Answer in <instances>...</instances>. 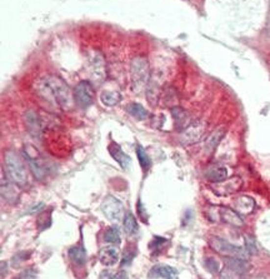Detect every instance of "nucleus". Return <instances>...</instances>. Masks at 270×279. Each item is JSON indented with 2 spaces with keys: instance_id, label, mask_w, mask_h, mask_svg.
Segmentation results:
<instances>
[{
  "instance_id": "17",
  "label": "nucleus",
  "mask_w": 270,
  "mask_h": 279,
  "mask_svg": "<svg viewBox=\"0 0 270 279\" xmlns=\"http://www.w3.org/2000/svg\"><path fill=\"white\" fill-rule=\"evenodd\" d=\"M235 210H237L239 214H250L253 213L254 208H255V202L253 198L246 196L239 197V198L235 201L234 203Z\"/></svg>"
},
{
  "instance_id": "23",
  "label": "nucleus",
  "mask_w": 270,
  "mask_h": 279,
  "mask_svg": "<svg viewBox=\"0 0 270 279\" xmlns=\"http://www.w3.org/2000/svg\"><path fill=\"white\" fill-rule=\"evenodd\" d=\"M126 112H128L131 117H134L138 120H144L145 118L148 117V112H147V109L138 103L128 104V105H126Z\"/></svg>"
},
{
  "instance_id": "21",
  "label": "nucleus",
  "mask_w": 270,
  "mask_h": 279,
  "mask_svg": "<svg viewBox=\"0 0 270 279\" xmlns=\"http://www.w3.org/2000/svg\"><path fill=\"white\" fill-rule=\"evenodd\" d=\"M100 101L104 105L106 106H114L120 103L122 101V95L115 90H105L100 94Z\"/></svg>"
},
{
  "instance_id": "33",
  "label": "nucleus",
  "mask_w": 270,
  "mask_h": 279,
  "mask_svg": "<svg viewBox=\"0 0 270 279\" xmlns=\"http://www.w3.org/2000/svg\"><path fill=\"white\" fill-rule=\"evenodd\" d=\"M268 33L270 34V24H269V28H268Z\"/></svg>"
},
{
  "instance_id": "14",
  "label": "nucleus",
  "mask_w": 270,
  "mask_h": 279,
  "mask_svg": "<svg viewBox=\"0 0 270 279\" xmlns=\"http://www.w3.org/2000/svg\"><path fill=\"white\" fill-rule=\"evenodd\" d=\"M108 149L110 155L113 156V159H114L117 163H119V165L124 169V171L129 169L131 163L130 156L126 155V154L122 151V148H120L119 145L115 144V143H112V144L108 147Z\"/></svg>"
},
{
  "instance_id": "3",
  "label": "nucleus",
  "mask_w": 270,
  "mask_h": 279,
  "mask_svg": "<svg viewBox=\"0 0 270 279\" xmlns=\"http://www.w3.org/2000/svg\"><path fill=\"white\" fill-rule=\"evenodd\" d=\"M4 160L9 179L15 184H24L28 178V172L22 156L14 151H8L4 154Z\"/></svg>"
},
{
  "instance_id": "8",
  "label": "nucleus",
  "mask_w": 270,
  "mask_h": 279,
  "mask_svg": "<svg viewBox=\"0 0 270 279\" xmlns=\"http://www.w3.org/2000/svg\"><path fill=\"white\" fill-rule=\"evenodd\" d=\"M101 210L104 215L113 223H119L124 218V205L118 198L108 196L101 203Z\"/></svg>"
},
{
  "instance_id": "13",
  "label": "nucleus",
  "mask_w": 270,
  "mask_h": 279,
  "mask_svg": "<svg viewBox=\"0 0 270 279\" xmlns=\"http://www.w3.org/2000/svg\"><path fill=\"white\" fill-rule=\"evenodd\" d=\"M203 129L204 127L199 126V124H193V126H189L188 128H185L180 137L181 143L185 145H189L195 142H198V140L200 139L201 134H203Z\"/></svg>"
},
{
  "instance_id": "28",
  "label": "nucleus",
  "mask_w": 270,
  "mask_h": 279,
  "mask_svg": "<svg viewBox=\"0 0 270 279\" xmlns=\"http://www.w3.org/2000/svg\"><path fill=\"white\" fill-rule=\"evenodd\" d=\"M244 242H245V251L248 252L249 255H255L258 254V246H256L255 238L253 235H244Z\"/></svg>"
},
{
  "instance_id": "15",
  "label": "nucleus",
  "mask_w": 270,
  "mask_h": 279,
  "mask_svg": "<svg viewBox=\"0 0 270 279\" xmlns=\"http://www.w3.org/2000/svg\"><path fill=\"white\" fill-rule=\"evenodd\" d=\"M205 177L208 180L213 181V183H221L228 178V168L224 165H210L209 168H206Z\"/></svg>"
},
{
  "instance_id": "18",
  "label": "nucleus",
  "mask_w": 270,
  "mask_h": 279,
  "mask_svg": "<svg viewBox=\"0 0 270 279\" xmlns=\"http://www.w3.org/2000/svg\"><path fill=\"white\" fill-rule=\"evenodd\" d=\"M225 135V129L219 128L215 129L212 134L208 137V139L205 140V145H204V149H205L206 153H212L215 148L218 147V144L220 143V140L223 139V137Z\"/></svg>"
},
{
  "instance_id": "7",
  "label": "nucleus",
  "mask_w": 270,
  "mask_h": 279,
  "mask_svg": "<svg viewBox=\"0 0 270 279\" xmlns=\"http://www.w3.org/2000/svg\"><path fill=\"white\" fill-rule=\"evenodd\" d=\"M74 101L81 109H87L94 103L95 92L93 84L89 80H80L74 89Z\"/></svg>"
},
{
  "instance_id": "10",
  "label": "nucleus",
  "mask_w": 270,
  "mask_h": 279,
  "mask_svg": "<svg viewBox=\"0 0 270 279\" xmlns=\"http://www.w3.org/2000/svg\"><path fill=\"white\" fill-rule=\"evenodd\" d=\"M149 278H164V279H174L178 277V271L173 267L168 264H156L149 271Z\"/></svg>"
},
{
  "instance_id": "19",
  "label": "nucleus",
  "mask_w": 270,
  "mask_h": 279,
  "mask_svg": "<svg viewBox=\"0 0 270 279\" xmlns=\"http://www.w3.org/2000/svg\"><path fill=\"white\" fill-rule=\"evenodd\" d=\"M15 183H9L8 180H4V177L1 176V197L3 199H5L6 202H10V203H14L18 199V192L15 189Z\"/></svg>"
},
{
  "instance_id": "24",
  "label": "nucleus",
  "mask_w": 270,
  "mask_h": 279,
  "mask_svg": "<svg viewBox=\"0 0 270 279\" xmlns=\"http://www.w3.org/2000/svg\"><path fill=\"white\" fill-rule=\"evenodd\" d=\"M240 187H242V180H240V178H233L230 179V180H226L225 179V187H223V184H220L219 188H217L215 192L219 193L220 190L225 189L223 192V196H226V194L235 193Z\"/></svg>"
},
{
  "instance_id": "2",
  "label": "nucleus",
  "mask_w": 270,
  "mask_h": 279,
  "mask_svg": "<svg viewBox=\"0 0 270 279\" xmlns=\"http://www.w3.org/2000/svg\"><path fill=\"white\" fill-rule=\"evenodd\" d=\"M150 76L149 63L144 56H135L130 64L131 89L134 93L142 92Z\"/></svg>"
},
{
  "instance_id": "16",
  "label": "nucleus",
  "mask_w": 270,
  "mask_h": 279,
  "mask_svg": "<svg viewBox=\"0 0 270 279\" xmlns=\"http://www.w3.org/2000/svg\"><path fill=\"white\" fill-rule=\"evenodd\" d=\"M218 213H219L220 219L225 222V223L231 224V226L234 227H242L243 224H244L242 217H240L237 210H231L229 209V208H220V209L218 210Z\"/></svg>"
},
{
  "instance_id": "26",
  "label": "nucleus",
  "mask_w": 270,
  "mask_h": 279,
  "mask_svg": "<svg viewBox=\"0 0 270 279\" xmlns=\"http://www.w3.org/2000/svg\"><path fill=\"white\" fill-rule=\"evenodd\" d=\"M104 239L105 242L110 244H120L122 239H120V234H119V230H118L115 227H110L105 230V234H104Z\"/></svg>"
},
{
  "instance_id": "31",
  "label": "nucleus",
  "mask_w": 270,
  "mask_h": 279,
  "mask_svg": "<svg viewBox=\"0 0 270 279\" xmlns=\"http://www.w3.org/2000/svg\"><path fill=\"white\" fill-rule=\"evenodd\" d=\"M45 207V204L44 203H42V202H39V203H36V204H34L33 207H30L28 209V212H26V214H33V213H36V212H39L40 209H43V208Z\"/></svg>"
},
{
  "instance_id": "30",
  "label": "nucleus",
  "mask_w": 270,
  "mask_h": 279,
  "mask_svg": "<svg viewBox=\"0 0 270 279\" xmlns=\"http://www.w3.org/2000/svg\"><path fill=\"white\" fill-rule=\"evenodd\" d=\"M112 271H104L103 273L100 274V278H125L126 274L125 273H110Z\"/></svg>"
},
{
  "instance_id": "29",
  "label": "nucleus",
  "mask_w": 270,
  "mask_h": 279,
  "mask_svg": "<svg viewBox=\"0 0 270 279\" xmlns=\"http://www.w3.org/2000/svg\"><path fill=\"white\" fill-rule=\"evenodd\" d=\"M205 267L208 268V271L212 272V273H219L220 272L219 262H218L217 259H214V258H206Z\"/></svg>"
},
{
  "instance_id": "20",
  "label": "nucleus",
  "mask_w": 270,
  "mask_h": 279,
  "mask_svg": "<svg viewBox=\"0 0 270 279\" xmlns=\"http://www.w3.org/2000/svg\"><path fill=\"white\" fill-rule=\"evenodd\" d=\"M69 258L72 262H74L75 264H84L85 260H87V252H85V248L83 246H75L73 248L69 249Z\"/></svg>"
},
{
  "instance_id": "5",
  "label": "nucleus",
  "mask_w": 270,
  "mask_h": 279,
  "mask_svg": "<svg viewBox=\"0 0 270 279\" xmlns=\"http://www.w3.org/2000/svg\"><path fill=\"white\" fill-rule=\"evenodd\" d=\"M23 154H24V158H25L26 163L30 167L31 172H33L34 177L36 179H43L45 177V173H47V168H45V163L43 160L42 155L38 152V149L35 147L30 144H26L24 147V151H23Z\"/></svg>"
},
{
  "instance_id": "27",
  "label": "nucleus",
  "mask_w": 270,
  "mask_h": 279,
  "mask_svg": "<svg viewBox=\"0 0 270 279\" xmlns=\"http://www.w3.org/2000/svg\"><path fill=\"white\" fill-rule=\"evenodd\" d=\"M137 155L143 169H144V171H148L151 165V160L150 158H149L148 154H147V152H145L140 145L139 147H137Z\"/></svg>"
},
{
  "instance_id": "25",
  "label": "nucleus",
  "mask_w": 270,
  "mask_h": 279,
  "mask_svg": "<svg viewBox=\"0 0 270 279\" xmlns=\"http://www.w3.org/2000/svg\"><path fill=\"white\" fill-rule=\"evenodd\" d=\"M124 230L128 235H135L138 233V223H137V219L134 217L131 213H126L124 215Z\"/></svg>"
},
{
  "instance_id": "1",
  "label": "nucleus",
  "mask_w": 270,
  "mask_h": 279,
  "mask_svg": "<svg viewBox=\"0 0 270 279\" xmlns=\"http://www.w3.org/2000/svg\"><path fill=\"white\" fill-rule=\"evenodd\" d=\"M38 94L49 105L59 108L60 110H70L74 106V93L63 79L55 76H48L40 79L36 88Z\"/></svg>"
},
{
  "instance_id": "32",
  "label": "nucleus",
  "mask_w": 270,
  "mask_h": 279,
  "mask_svg": "<svg viewBox=\"0 0 270 279\" xmlns=\"http://www.w3.org/2000/svg\"><path fill=\"white\" fill-rule=\"evenodd\" d=\"M35 277L36 272L33 271V269H26L22 274H19V278H35Z\"/></svg>"
},
{
  "instance_id": "4",
  "label": "nucleus",
  "mask_w": 270,
  "mask_h": 279,
  "mask_svg": "<svg viewBox=\"0 0 270 279\" xmlns=\"http://www.w3.org/2000/svg\"><path fill=\"white\" fill-rule=\"evenodd\" d=\"M87 59L90 76L97 84H101L106 78V68L104 56L99 51H92L88 53Z\"/></svg>"
},
{
  "instance_id": "22",
  "label": "nucleus",
  "mask_w": 270,
  "mask_h": 279,
  "mask_svg": "<svg viewBox=\"0 0 270 279\" xmlns=\"http://www.w3.org/2000/svg\"><path fill=\"white\" fill-rule=\"evenodd\" d=\"M172 114H173V118L175 119V124L178 128H188V124H189V114H188L184 109L173 108L172 109Z\"/></svg>"
},
{
  "instance_id": "12",
  "label": "nucleus",
  "mask_w": 270,
  "mask_h": 279,
  "mask_svg": "<svg viewBox=\"0 0 270 279\" xmlns=\"http://www.w3.org/2000/svg\"><path fill=\"white\" fill-rule=\"evenodd\" d=\"M225 267L229 272H233L237 276L244 274L250 269V264L246 262V259L238 257H229L225 259Z\"/></svg>"
},
{
  "instance_id": "6",
  "label": "nucleus",
  "mask_w": 270,
  "mask_h": 279,
  "mask_svg": "<svg viewBox=\"0 0 270 279\" xmlns=\"http://www.w3.org/2000/svg\"><path fill=\"white\" fill-rule=\"evenodd\" d=\"M209 244L215 252L219 254H223L226 257H238L243 258V259H248L249 253L242 248V247H237L234 244H230L226 240L221 239L219 237H212L209 240Z\"/></svg>"
},
{
  "instance_id": "11",
  "label": "nucleus",
  "mask_w": 270,
  "mask_h": 279,
  "mask_svg": "<svg viewBox=\"0 0 270 279\" xmlns=\"http://www.w3.org/2000/svg\"><path fill=\"white\" fill-rule=\"evenodd\" d=\"M120 258V254L118 248L115 247V244L113 246L104 247L99 252V260H100L101 264L106 265V267H110V265H114L115 263H118Z\"/></svg>"
},
{
  "instance_id": "9",
  "label": "nucleus",
  "mask_w": 270,
  "mask_h": 279,
  "mask_svg": "<svg viewBox=\"0 0 270 279\" xmlns=\"http://www.w3.org/2000/svg\"><path fill=\"white\" fill-rule=\"evenodd\" d=\"M25 127L28 129L29 134L33 138H39L42 134V122H40L39 115L36 114L34 110H28L24 117Z\"/></svg>"
}]
</instances>
